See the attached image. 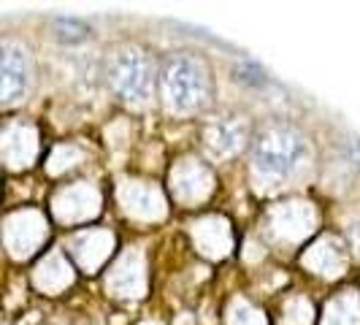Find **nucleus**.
Listing matches in <instances>:
<instances>
[{
    "mask_svg": "<svg viewBox=\"0 0 360 325\" xmlns=\"http://www.w3.org/2000/svg\"><path fill=\"white\" fill-rule=\"evenodd\" d=\"M252 158L257 171L274 179H285L307 160V139L290 125H271L255 139Z\"/></svg>",
    "mask_w": 360,
    "mask_h": 325,
    "instance_id": "f257e3e1",
    "label": "nucleus"
},
{
    "mask_svg": "<svg viewBox=\"0 0 360 325\" xmlns=\"http://www.w3.org/2000/svg\"><path fill=\"white\" fill-rule=\"evenodd\" d=\"M108 82L117 98L127 103H146L152 98L155 65L152 57L141 49H122L108 63Z\"/></svg>",
    "mask_w": 360,
    "mask_h": 325,
    "instance_id": "f03ea898",
    "label": "nucleus"
},
{
    "mask_svg": "<svg viewBox=\"0 0 360 325\" xmlns=\"http://www.w3.org/2000/svg\"><path fill=\"white\" fill-rule=\"evenodd\" d=\"M162 90L168 103L179 111H193L206 103V95H209V79L206 71L198 60L193 57H174L165 73H162Z\"/></svg>",
    "mask_w": 360,
    "mask_h": 325,
    "instance_id": "7ed1b4c3",
    "label": "nucleus"
},
{
    "mask_svg": "<svg viewBox=\"0 0 360 325\" xmlns=\"http://www.w3.org/2000/svg\"><path fill=\"white\" fill-rule=\"evenodd\" d=\"M30 84V60L27 52L11 44L0 41V101H17L25 95Z\"/></svg>",
    "mask_w": 360,
    "mask_h": 325,
    "instance_id": "20e7f679",
    "label": "nucleus"
},
{
    "mask_svg": "<svg viewBox=\"0 0 360 325\" xmlns=\"http://www.w3.org/2000/svg\"><path fill=\"white\" fill-rule=\"evenodd\" d=\"M247 139V125L238 117H225L209 127V144L219 155H233L244 146Z\"/></svg>",
    "mask_w": 360,
    "mask_h": 325,
    "instance_id": "39448f33",
    "label": "nucleus"
},
{
    "mask_svg": "<svg viewBox=\"0 0 360 325\" xmlns=\"http://www.w3.org/2000/svg\"><path fill=\"white\" fill-rule=\"evenodd\" d=\"M54 27H57V36L63 38V41H71V44L73 41H82V38L87 36V25L71 17H60L54 22Z\"/></svg>",
    "mask_w": 360,
    "mask_h": 325,
    "instance_id": "423d86ee",
    "label": "nucleus"
}]
</instances>
